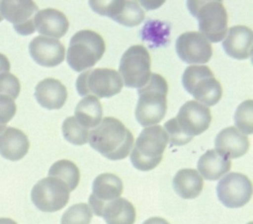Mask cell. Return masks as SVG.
I'll return each mask as SVG.
<instances>
[{"label":"cell","instance_id":"obj_1","mask_svg":"<svg viewBox=\"0 0 253 224\" xmlns=\"http://www.w3.org/2000/svg\"><path fill=\"white\" fill-rule=\"evenodd\" d=\"M133 135L116 117H104L88 135L90 146L113 161L125 159L133 145Z\"/></svg>","mask_w":253,"mask_h":224},{"label":"cell","instance_id":"obj_2","mask_svg":"<svg viewBox=\"0 0 253 224\" xmlns=\"http://www.w3.org/2000/svg\"><path fill=\"white\" fill-rule=\"evenodd\" d=\"M211 121V111L197 101L186 102L176 117L165 122L164 130L171 145L182 146L189 143L194 136L205 132Z\"/></svg>","mask_w":253,"mask_h":224},{"label":"cell","instance_id":"obj_3","mask_svg":"<svg viewBox=\"0 0 253 224\" xmlns=\"http://www.w3.org/2000/svg\"><path fill=\"white\" fill-rule=\"evenodd\" d=\"M167 92L166 80L157 73H151L148 82L137 90L134 115L141 126L156 125L163 119L167 111Z\"/></svg>","mask_w":253,"mask_h":224},{"label":"cell","instance_id":"obj_4","mask_svg":"<svg viewBox=\"0 0 253 224\" xmlns=\"http://www.w3.org/2000/svg\"><path fill=\"white\" fill-rule=\"evenodd\" d=\"M168 143V135L160 125L145 127L135 140L130 153L132 166L139 171H150L161 162Z\"/></svg>","mask_w":253,"mask_h":224},{"label":"cell","instance_id":"obj_5","mask_svg":"<svg viewBox=\"0 0 253 224\" xmlns=\"http://www.w3.org/2000/svg\"><path fill=\"white\" fill-rule=\"evenodd\" d=\"M104 38L91 30H81L74 34L69 41L66 61L76 72L91 69L104 55Z\"/></svg>","mask_w":253,"mask_h":224},{"label":"cell","instance_id":"obj_6","mask_svg":"<svg viewBox=\"0 0 253 224\" xmlns=\"http://www.w3.org/2000/svg\"><path fill=\"white\" fill-rule=\"evenodd\" d=\"M189 12L198 21L199 30L209 41L218 42L227 33V12L221 1H187Z\"/></svg>","mask_w":253,"mask_h":224},{"label":"cell","instance_id":"obj_7","mask_svg":"<svg viewBox=\"0 0 253 224\" xmlns=\"http://www.w3.org/2000/svg\"><path fill=\"white\" fill-rule=\"evenodd\" d=\"M182 85L197 102L206 107L214 106L222 97L221 85L207 65L188 66L182 75Z\"/></svg>","mask_w":253,"mask_h":224},{"label":"cell","instance_id":"obj_8","mask_svg":"<svg viewBox=\"0 0 253 224\" xmlns=\"http://www.w3.org/2000/svg\"><path fill=\"white\" fill-rule=\"evenodd\" d=\"M123 86L119 72L111 68L87 69L76 80V90L81 97L92 94L96 98H111L119 94Z\"/></svg>","mask_w":253,"mask_h":224},{"label":"cell","instance_id":"obj_9","mask_svg":"<svg viewBox=\"0 0 253 224\" xmlns=\"http://www.w3.org/2000/svg\"><path fill=\"white\" fill-rule=\"evenodd\" d=\"M150 54L142 44L129 46L120 60L119 72L123 84L128 88H141L149 80L151 71Z\"/></svg>","mask_w":253,"mask_h":224},{"label":"cell","instance_id":"obj_10","mask_svg":"<svg viewBox=\"0 0 253 224\" xmlns=\"http://www.w3.org/2000/svg\"><path fill=\"white\" fill-rule=\"evenodd\" d=\"M70 190L67 185L53 177L40 180L32 188L31 199L35 206L43 212H55L68 202Z\"/></svg>","mask_w":253,"mask_h":224},{"label":"cell","instance_id":"obj_11","mask_svg":"<svg viewBox=\"0 0 253 224\" xmlns=\"http://www.w3.org/2000/svg\"><path fill=\"white\" fill-rule=\"evenodd\" d=\"M216 194L224 206L228 208L242 207L252 196V183L247 176L231 172L217 183Z\"/></svg>","mask_w":253,"mask_h":224},{"label":"cell","instance_id":"obj_12","mask_svg":"<svg viewBox=\"0 0 253 224\" xmlns=\"http://www.w3.org/2000/svg\"><path fill=\"white\" fill-rule=\"evenodd\" d=\"M92 10L127 28L142 23L144 11L137 1H89Z\"/></svg>","mask_w":253,"mask_h":224},{"label":"cell","instance_id":"obj_13","mask_svg":"<svg viewBox=\"0 0 253 224\" xmlns=\"http://www.w3.org/2000/svg\"><path fill=\"white\" fill-rule=\"evenodd\" d=\"M38 11V5L32 0L0 1V15L12 23L15 31L21 36L35 33L34 17Z\"/></svg>","mask_w":253,"mask_h":224},{"label":"cell","instance_id":"obj_14","mask_svg":"<svg viewBox=\"0 0 253 224\" xmlns=\"http://www.w3.org/2000/svg\"><path fill=\"white\" fill-rule=\"evenodd\" d=\"M176 52L181 60L189 64H204L212 55L211 42L199 32H186L176 40Z\"/></svg>","mask_w":253,"mask_h":224},{"label":"cell","instance_id":"obj_15","mask_svg":"<svg viewBox=\"0 0 253 224\" xmlns=\"http://www.w3.org/2000/svg\"><path fill=\"white\" fill-rule=\"evenodd\" d=\"M123 192L122 180L111 173H103L95 178L92 184V193L89 196V207L100 217L103 206L118 197Z\"/></svg>","mask_w":253,"mask_h":224},{"label":"cell","instance_id":"obj_16","mask_svg":"<svg viewBox=\"0 0 253 224\" xmlns=\"http://www.w3.org/2000/svg\"><path fill=\"white\" fill-rule=\"evenodd\" d=\"M31 57L41 66L54 67L59 65L65 57L64 44L56 38L38 36L29 44Z\"/></svg>","mask_w":253,"mask_h":224},{"label":"cell","instance_id":"obj_17","mask_svg":"<svg viewBox=\"0 0 253 224\" xmlns=\"http://www.w3.org/2000/svg\"><path fill=\"white\" fill-rule=\"evenodd\" d=\"M221 44L224 52L231 58L237 60L247 59L252 54V30L242 25L233 26L227 31V35Z\"/></svg>","mask_w":253,"mask_h":224},{"label":"cell","instance_id":"obj_18","mask_svg":"<svg viewBox=\"0 0 253 224\" xmlns=\"http://www.w3.org/2000/svg\"><path fill=\"white\" fill-rule=\"evenodd\" d=\"M35 30L43 37L59 38L68 31L69 22L66 16L52 8L39 10L34 17Z\"/></svg>","mask_w":253,"mask_h":224},{"label":"cell","instance_id":"obj_19","mask_svg":"<svg viewBox=\"0 0 253 224\" xmlns=\"http://www.w3.org/2000/svg\"><path fill=\"white\" fill-rule=\"evenodd\" d=\"M215 151L227 159H235L243 156L249 149V140L236 127L223 128L215 137Z\"/></svg>","mask_w":253,"mask_h":224},{"label":"cell","instance_id":"obj_20","mask_svg":"<svg viewBox=\"0 0 253 224\" xmlns=\"http://www.w3.org/2000/svg\"><path fill=\"white\" fill-rule=\"evenodd\" d=\"M35 98L46 110H59L66 102L67 90L59 80L45 78L37 84Z\"/></svg>","mask_w":253,"mask_h":224},{"label":"cell","instance_id":"obj_21","mask_svg":"<svg viewBox=\"0 0 253 224\" xmlns=\"http://www.w3.org/2000/svg\"><path fill=\"white\" fill-rule=\"evenodd\" d=\"M30 148L28 136L19 128L9 126L0 134V155L10 161H19Z\"/></svg>","mask_w":253,"mask_h":224},{"label":"cell","instance_id":"obj_22","mask_svg":"<svg viewBox=\"0 0 253 224\" xmlns=\"http://www.w3.org/2000/svg\"><path fill=\"white\" fill-rule=\"evenodd\" d=\"M197 167L201 177L208 181H215L229 172L231 162L214 149H210L200 157Z\"/></svg>","mask_w":253,"mask_h":224},{"label":"cell","instance_id":"obj_23","mask_svg":"<svg viewBox=\"0 0 253 224\" xmlns=\"http://www.w3.org/2000/svg\"><path fill=\"white\" fill-rule=\"evenodd\" d=\"M174 191L184 199H193L200 195L204 187V181L195 169H181L174 176Z\"/></svg>","mask_w":253,"mask_h":224},{"label":"cell","instance_id":"obj_24","mask_svg":"<svg viewBox=\"0 0 253 224\" xmlns=\"http://www.w3.org/2000/svg\"><path fill=\"white\" fill-rule=\"evenodd\" d=\"M100 217H103L107 224H133L136 212L131 202L118 197L103 206Z\"/></svg>","mask_w":253,"mask_h":224},{"label":"cell","instance_id":"obj_25","mask_svg":"<svg viewBox=\"0 0 253 224\" xmlns=\"http://www.w3.org/2000/svg\"><path fill=\"white\" fill-rule=\"evenodd\" d=\"M74 116L85 128L96 127L103 119V108L99 99L93 95L83 97L75 108Z\"/></svg>","mask_w":253,"mask_h":224},{"label":"cell","instance_id":"obj_26","mask_svg":"<svg viewBox=\"0 0 253 224\" xmlns=\"http://www.w3.org/2000/svg\"><path fill=\"white\" fill-rule=\"evenodd\" d=\"M48 177L57 178L63 181L70 191L74 190L80 181V172L78 167L70 160H58L51 165L48 170Z\"/></svg>","mask_w":253,"mask_h":224},{"label":"cell","instance_id":"obj_27","mask_svg":"<svg viewBox=\"0 0 253 224\" xmlns=\"http://www.w3.org/2000/svg\"><path fill=\"white\" fill-rule=\"evenodd\" d=\"M140 33L141 38L149 42V46L157 47L166 45L169 42L170 24L157 20H149Z\"/></svg>","mask_w":253,"mask_h":224},{"label":"cell","instance_id":"obj_28","mask_svg":"<svg viewBox=\"0 0 253 224\" xmlns=\"http://www.w3.org/2000/svg\"><path fill=\"white\" fill-rule=\"evenodd\" d=\"M61 130L64 139L73 145H83L88 141V129L82 126L74 115L64 119Z\"/></svg>","mask_w":253,"mask_h":224},{"label":"cell","instance_id":"obj_29","mask_svg":"<svg viewBox=\"0 0 253 224\" xmlns=\"http://www.w3.org/2000/svg\"><path fill=\"white\" fill-rule=\"evenodd\" d=\"M235 126L242 134L249 135L253 132V102L246 100L236 109L234 113Z\"/></svg>","mask_w":253,"mask_h":224},{"label":"cell","instance_id":"obj_30","mask_svg":"<svg viewBox=\"0 0 253 224\" xmlns=\"http://www.w3.org/2000/svg\"><path fill=\"white\" fill-rule=\"evenodd\" d=\"M93 212L87 203L71 205L62 214L60 224H90Z\"/></svg>","mask_w":253,"mask_h":224},{"label":"cell","instance_id":"obj_31","mask_svg":"<svg viewBox=\"0 0 253 224\" xmlns=\"http://www.w3.org/2000/svg\"><path fill=\"white\" fill-rule=\"evenodd\" d=\"M21 91L19 79L9 72L0 73V95H5L15 100Z\"/></svg>","mask_w":253,"mask_h":224},{"label":"cell","instance_id":"obj_32","mask_svg":"<svg viewBox=\"0 0 253 224\" xmlns=\"http://www.w3.org/2000/svg\"><path fill=\"white\" fill-rule=\"evenodd\" d=\"M17 112L15 101L8 96L0 95V134L7 128V123Z\"/></svg>","mask_w":253,"mask_h":224},{"label":"cell","instance_id":"obj_33","mask_svg":"<svg viewBox=\"0 0 253 224\" xmlns=\"http://www.w3.org/2000/svg\"><path fill=\"white\" fill-rule=\"evenodd\" d=\"M10 61L6 55L0 53V73H7L10 70Z\"/></svg>","mask_w":253,"mask_h":224},{"label":"cell","instance_id":"obj_34","mask_svg":"<svg viewBox=\"0 0 253 224\" xmlns=\"http://www.w3.org/2000/svg\"><path fill=\"white\" fill-rule=\"evenodd\" d=\"M142 224H170V223L161 217H150L146 219Z\"/></svg>","mask_w":253,"mask_h":224},{"label":"cell","instance_id":"obj_35","mask_svg":"<svg viewBox=\"0 0 253 224\" xmlns=\"http://www.w3.org/2000/svg\"><path fill=\"white\" fill-rule=\"evenodd\" d=\"M0 224H18L16 221L12 220L11 218H4L1 217L0 218Z\"/></svg>","mask_w":253,"mask_h":224},{"label":"cell","instance_id":"obj_36","mask_svg":"<svg viewBox=\"0 0 253 224\" xmlns=\"http://www.w3.org/2000/svg\"><path fill=\"white\" fill-rule=\"evenodd\" d=\"M2 19H3V18H2V16H1V15H0V22H1V21H2Z\"/></svg>","mask_w":253,"mask_h":224},{"label":"cell","instance_id":"obj_37","mask_svg":"<svg viewBox=\"0 0 253 224\" xmlns=\"http://www.w3.org/2000/svg\"><path fill=\"white\" fill-rule=\"evenodd\" d=\"M248 224H252V222H249V223H248Z\"/></svg>","mask_w":253,"mask_h":224}]
</instances>
